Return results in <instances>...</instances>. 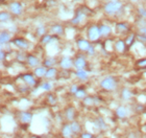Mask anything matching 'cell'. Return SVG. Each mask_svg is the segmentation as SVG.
Instances as JSON below:
<instances>
[{"mask_svg": "<svg viewBox=\"0 0 146 138\" xmlns=\"http://www.w3.org/2000/svg\"><path fill=\"white\" fill-rule=\"evenodd\" d=\"M122 7V3L118 0H114V1H111V2L107 3L106 6H104V12L107 13L108 15H113L119 11V9Z\"/></svg>", "mask_w": 146, "mask_h": 138, "instance_id": "obj_1", "label": "cell"}, {"mask_svg": "<svg viewBox=\"0 0 146 138\" xmlns=\"http://www.w3.org/2000/svg\"><path fill=\"white\" fill-rule=\"evenodd\" d=\"M100 86L106 90H113L116 87V81L113 77H106L100 82Z\"/></svg>", "mask_w": 146, "mask_h": 138, "instance_id": "obj_2", "label": "cell"}, {"mask_svg": "<svg viewBox=\"0 0 146 138\" xmlns=\"http://www.w3.org/2000/svg\"><path fill=\"white\" fill-rule=\"evenodd\" d=\"M100 36H101V35H100V29H99V27H98V26H96V25H93V26H91V27L89 28L88 37L91 41L97 40Z\"/></svg>", "mask_w": 146, "mask_h": 138, "instance_id": "obj_3", "label": "cell"}, {"mask_svg": "<svg viewBox=\"0 0 146 138\" xmlns=\"http://www.w3.org/2000/svg\"><path fill=\"white\" fill-rule=\"evenodd\" d=\"M13 43L15 44L17 47H19V48H21V49H26V48H28V46H29L27 41L25 40V39H23V38L15 39V40L13 41Z\"/></svg>", "mask_w": 146, "mask_h": 138, "instance_id": "obj_4", "label": "cell"}, {"mask_svg": "<svg viewBox=\"0 0 146 138\" xmlns=\"http://www.w3.org/2000/svg\"><path fill=\"white\" fill-rule=\"evenodd\" d=\"M9 9L13 14L15 15H20L22 13V5L18 2H13L9 4Z\"/></svg>", "mask_w": 146, "mask_h": 138, "instance_id": "obj_5", "label": "cell"}, {"mask_svg": "<svg viewBox=\"0 0 146 138\" xmlns=\"http://www.w3.org/2000/svg\"><path fill=\"white\" fill-rule=\"evenodd\" d=\"M77 46H78V48L80 49V50L87 51V50L90 48L91 44L89 43L87 40H85V39H79V40H77Z\"/></svg>", "mask_w": 146, "mask_h": 138, "instance_id": "obj_6", "label": "cell"}, {"mask_svg": "<svg viewBox=\"0 0 146 138\" xmlns=\"http://www.w3.org/2000/svg\"><path fill=\"white\" fill-rule=\"evenodd\" d=\"M74 65H75V67L77 68V70H84V68H85L86 65H87L85 58L78 57V58L75 60V62H74Z\"/></svg>", "mask_w": 146, "mask_h": 138, "instance_id": "obj_7", "label": "cell"}, {"mask_svg": "<svg viewBox=\"0 0 146 138\" xmlns=\"http://www.w3.org/2000/svg\"><path fill=\"white\" fill-rule=\"evenodd\" d=\"M72 64H73L72 60H71L69 57H64V58L61 60V63H60L61 67L64 68V69H69V68H71Z\"/></svg>", "mask_w": 146, "mask_h": 138, "instance_id": "obj_8", "label": "cell"}, {"mask_svg": "<svg viewBox=\"0 0 146 138\" xmlns=\"http://www.w3.org/2000/svg\"><path fill=\"white\" fill-rule=\"evenodd\" d=\"M62 134L65 138H71L72 137L73 131L72 128H71V125H65L63 127V130H62Z\"/></svg>", "mask_w": 146, "mask_h": 138, "instance_id": "obj_9", "label": "cell"}, {"mask_svg": "<svg viewBox=\"0 0 146 138\" xmlns=\"http://www.w3.org/2000/svg\"><path fill=\"white\" fill-rule=\"evenodd\" d=\"M22 79L24 81L25 83L28 84V85H31V86H34L35 84H36V81H35V77L34 75L31 73H25L22 75Z\"/></svg>", "mask_w": 146, "mask_h": 138, "instance_id": "obj_10", "label": "cell"}, {"mask_svg": "<svg viewBox=\"0 0 146 138\" xmlns=\"http://www.w3.org/2000/svg\"><path fill=\"white\" fill-rule=\"evenodd\" d=\"M116 115L118 117H120V118H124L127 115V109L125 107H123V106H120V107H118L116 109Z\"/></svg>", "mask_w": 146, "mask_h": 138, "instance_id": "obj_11", "label": "cell"}, {"mask_svg": "<svg viewBox=\"0 0 146 138\" xmlns=\"http://www.w3.org/2000/svg\"><path fill=\"white\" fill-rule=\"evenodd\" d=\"M20 119H21L22 123H29L33 119V115L31 113H28V112H22Z\"/></svg>", "mask_w": 146, "mask_h": 138, "instance_id": "obj_12", "label": "cell"}, {"mask_svg": "<svg viewBox=\"0 0 146 138\" xmlns=\"http://www.w3.org/2000/svg\"><path fill=\"white\" fill-rule=\"evenodd\" d=\"M9 40H11V35L7 31H2L1 35H0V42H1V44L3 45V44L7 43Z\"/></svg>", "mask_w": 146, "mask_h": 138, "instance_id": "obj_13", "label": "cell"}, {"mask_svg": "<svg viewBox=\"0 0 146 138\" xmlns=\"http://www.w3.org/2000/svg\"><path fill=\"white\" fill-rule=\"evenodd\" d=\"M27 63H28L29 66L35 67V66H36V65L39 64V59L36 58V57H35V55H28L27 57Z\"/></svg>", "mask_w": 146, "mask_h": 138, "instance_id": "obj_14", "label": "cell"}, {"mask_svg": "<svg viewBox=\"0 0 146 138\" xmlns=\"http://www.w3.org/2000/svg\"><path fill=\"white\" fill-rule=\"evenodd\" d=\"M125 42L124 41H122V40H119L117 41V43L115 44V48L117 51L119 52H123L125 50Z\"/></svg>", "mask_w": 146, "mask_h": 138, "instance_id": "obj_15", "label": "cell"}, {"mask_svg": "<svg viewBox=\"0 0 146 138\" xmlns=\"http://www.w3.org/2000/svg\"><path fill=\"white\" fill-rule=\"evenodd\" d=\"M99 29H100L101 36H109L111 34V27L108 26V25H100Z\"/></svg>", "mask_w": 146, "mask_h": 138, "instance_id": "obj_16", "label": "cell"}, {"mask_svg": "<svg viewBox=\"0 0 146 138\" xmlns=\"http://www.w3.org/2000/svg\"><path fill=\"white\" fill-rule=\"evenodd\" d=\"M46 70L45 67H39V68H36V70H35V74H36V77H42L44 75H46Z\"/></svg>", "mask_w": 146, "mask_h": 138, "instance_id": "obj_17", "label": "cell"}, {"mask_svg": "<svg viewBox=\"0 0 146 138\" xmlns=\"http://www.w3.org/2000/svg\"><path fill=\"white\" fill-rule=\"evenodd\" d=\"M74 116H75V111H74V108H72V107L68 108L67 111H66V117H67V119L73 120L74 119Z\"/></svg>", "mask_w": 146, "mask_h": 138, "instance_id": "obj_18", "label": "cell"}, {"mask_svg": "<svg viewBox=\"0 0 146 138\" xmlns=\"http://www.w3.org/2000/svg\"><path fill=\"white\" fill-rule=\"evenodd\" d=\"M76 77H78L79 80L85 81L88 79V73H87L85 70H77V72H76Z\"/></svg>", "mask_w": 146, "mask_h": 138, "instance_id": "obj_19", "label": "cell"}, {"mask_svg": "<svg viewBox=\"0 0 146 138\" xmlns=\"http://www.w3.org/2000/svg\"><path fill=\"white\" fill-rule=\"evenodd\" d=\"M51 31L53 34H56V35H62L63 34V27H62L61 25H53L51 28Z\"/></svg>", "mask_w": 146, "mask_h": 138, "instance_id": "obj_20", "label": "cell"}, {"mask_svg": "<svg viewBox=\"0 0 146 138\" xmlns=\"http://www.w3.org/2000/svg\"><path fill=\"white\" fill-rule=\"evenodd\" d=\"M55 74H56V69L55 68H49L47 72H46V75L45 77L47 79H51V77H55Z\"/></svg>", "mask_w": 146, "mask_h": 138, "instance_id": "obj_21", "label": "cell"}, {"mask_svg": "<svg viewBox=\"0 0 146 138\" xmlns=\"http://www.w3.org/2000/svg\"><path fill=\"white\" fill-rule=\"evenodd\" d=\"M71 128H72L73 133H78L79 131H80V126H79V123H77V121H72Z\"/></svg>", "mask_w": 146, "mask_h": 138, "instance_id": "obj_22", "label": "cell"}, {"mask_svg": "<svg viewBox=\"0 0 146 138\" xmlns=\"http://www.w3.org/2000/svg\"><path fill=\"white\" fill-rule=\"evenodd\" d=\"M122 97L124 98V99H128V98L131 97V92L129 91L128 89H123L122 90Z\"/></svg>", "mask_w": 146, "mask_h": 138, "instance_id": "obj_23", "label": "cell"}, {"mask_svg": "<svg viewBox=\"0 0 146 138\" xmlns=\"http://www.w3.org/2000/svg\"><path fill=\"white\" fill-rule=\"evenodd\" d=\"M74 95H75L76 97H78V98H82V97H85L86 96V91L85 89H77V91L74 93Z\"/></svg>", "mask_w": 146, "mask_h": 138, "instance_id": "obj_24", "label": "cell"}, {"mask_svg": "<svg viewBox=\"0 0 146 138\" xmlns=\"http://www.w3.org/2000/svg\"><path fill=\"white\" fill-rule=\"evenodd\" d=\"M9 19V15L7 13L2 12L0 14V20H1V22H5V21H7Z\"/></svg>", "mask_w": 146, "mask_h": 138, "instance_id": "obj_25", "label": "cell"}, {"mask_svg": "<svg viewBox=\"0 0 146 138\" xmlns=\"http://www.w3.org/2000/svg\"><path fill=\"white\" fill-rule=\"evenodd\" d=\"M50 40H51V36H49V35H44L42 38V43L47 44L50 42Z\"/></svg>", "mask_w": 146, "mask_h": 138, "instance_id": "obj_26", "label": "cell"}, {"mask_svg": "<svg viewBox=\"0 0 146 138\" xmlns=\"http://www.w3.org/2000/svg\"><path fill=\"white\" fill-rule=\"evenodd\" d=\"M117 29L120 31H127V26L125 24H123V23H118V24H117Z\"/></svg>", "mask_w": 146, "mask_h": 138, "instance_id": "obj_27", "label": "cell"}, {"mask_svg": "<svg viewBox=\"0 0 146 138\" xmlns=\"http://www.w3.org/2000/svg\"><path fill=\"white\" fill-rule=\"evenodd\" d=\"M94 101H95V99L93 97H86L85 98V101H84V103H85L86 105H88V106H89V105L91 106V105L94 104Z\"/></svg>", "mask_w": 146, "mask_h": 138, "instance_id": "obj_28", "label": "cell"}, {"mask_svg": "<svg viewBox=\"0 0 146 138\" xmlns=\"http://www.w3.org/2000/svg\"><path fill=\"white\" fill-rule=\"evenodd\" d=\"M51 84L50 83H44L42 85V86H41V88H42L43 90H46V91H48V90H50L51 89Z\"/></svg>", "mask_w": 146, "mask_h": 138, "instance_id": "obj_29", "label": "cell"}, {"mask_svg": "<svg viewBox=\"0 0 146 138\" xmlns=\"http://www.w3.org/2000/svg\"><path fill=\"white\" fill-rule=\"evenodd\" d=\"M134 40H135V35H131V36H129V37L127 38V40L125 41V43L127 44V45H131L133 42H134Z\"/></svg>", "mask_w": 146, "mask_h": 138, "instance_id": "obj_30", "label": "cell"}, {"mask_svg": "<svg viewBox=\"0 0 146 138\" xmlns=\"http://www.w3.org/2000/svg\"><path fill=\"white\" fill-rule=\"evenodd\" d=\"M36 34L39 35V36H43V35L45 34V27H43V26L38 27V29H36Z\"/></svg>", "mask_w": 146, "mask_h": 138, "instance_id": "obj_31", "label": "cell"}, {"mask_svg": "<svg viewBox=\"0 0 146 138\" xmlns=\"http://www.w3.org/2000/svg\"><path fill=\"white\" fill-rule=\"evenodd\" d=\"M48 101H49V104L53 105V104H55V101H56V98H55L52 94H49L48 95Z\"/></svg>", "mask_w": 146, "mask_h": 138, "instance_id": "obj_32", "label": "cell"}, {"mask_svg": "<svg viewBox=\"0 0 146 138\" xmlns=\"http://www.w3.org/2000/svg\"><path fill=\"white\" fill-rule=\"evenodd\" d=\"M137 65L138 66H140V67H146V58L142 59V60H140V61H138Z\"/></svg>", "mask_w": 146, "mask_h": 138, "instance_id": "obj_33", "label": "cell"}, {"mask_svg": "<svg viewBox=\"0 0 146 138\" xmlns=\"http://www.w3.org/2000/svg\"><path fill=\"white\" fill-rule=\"evenodd\" d=\"M80 137H82V138H93V135H92L91 133L86 132V133H82Z\"/></svg>", "mask_w": 146, "mask_h": 138, "instance_id": "obj_34", "label": "cell"}, {"mask_svg": "<svg viewBox=\"0 0 146 138\" xmlns=\"http://www.w3.org/2000/svg\"><path fill=\"white\" fill-rule=\"evenodd\" d=\"M87 51H88V53L90 55H93L95 53V49H94V47H93V46H90V48L88 49V50H87Z\"/></svg>", "mask_w": 146, "mask_h": 138, "instance_id": "obj_35", "label": "cell"}, {"mask_svg": "<svg viewBox=\"0 0 146 138\" xmlns=\"http://www.w3.org/2000/svg\"><path fill=\"white\" fill-rule=\"evenodd\" d=\"M51 60H52V59H47V60H46V61L44 62L46 66H51V65L53 64V63H54V61H51Z\"/></svg>", "mask_w": 146, "mask_h": 138, "instance_id": "obj_36", "label": "cell"}, {"mask_svg": "<svg viewBox=\"0 0 146 138\" xmlns=\"http://www.w3.org/2000/svg\"><path fill=\"white\" fill-rule=\"evenodd\" d=\"M139 13H140L141 16H143V17H145L146 18V11L144 9H139Z\"/></svg>", "mask_w": 146, "mask_h": 138, "instance_id": "obj_37", "label": "cell"}, {"mask_svg": "<svg viewBox=\"0 0 146 138\" xmlns=\"http://www.w3.org/2000/svg\"><path fill=\"white\" fill-rule=\"evenodd\" d=\"M70 91H71V93H75V92L77 91V87H76V86H72V87H71Z\"/></svg>", "mask_w": 146, "mask_h": 138, "instance_id": "obj_38", "label": "cell"}, {"mask_svg": "<svg viewBox=\"0 0 146 138\" xmlns=\"http://www.w3.org/2000/svg\"><path fill=\"white\" fill-rule=\"evenodd\" d=\"M140 31H141V33H142V34H143V36H145V37H146V27L141 28Z\"/></svg>", "mask_w": 146, "mask_h": 138, "instance_id": "obj_39", "label": "cell"}, {"mask_svg": "<svg viewBox=\"0 0 146 138\" xmlns=\"http://www.w3.org/2000/svg\"><path fill=\"white\" fill-rule=\"evenodd\" d=\"M4 57H5V55H4V51H2V50H1V61H3V60H4Z\"/></svg>", "mask_w": 146, "mask_h": 138, "instance_id": "obj_40", "label": "cell"}, {"mask_svg": "<svg viewBox=\"0 0 146 138\" xmlns=\"http://www.w3.org/2000/svg\"><path fill=\"white\" fill-rule=\"evenodd\" d=\"M145 130H146V126H145Z\"/></svg>", "mask_w": 146, "mask_h": 138, "instance_id": "obj_41", "label": "cell"}]
</instances>
